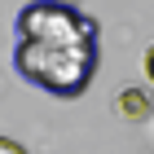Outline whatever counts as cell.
Here are the masks:
<instances>
[{
    "label": "cell",
    "mask_w": 154,
    "mask_h": 154,
    "mask_svg": "<svg viewBox=\"0 0 154 154\" xmlns=\"http://www.w3.org/2000/svg\"><path fill=\"white\" fill-rule=\"evenodd\" d=\"M97 62H101L97 44H35V40L13 44V71L31 88L62 97V101H75V97L88 93Z\"/></svg>",
    "instance_id": "cell-1"
},
{
    "label": "cell",
    "mask_w": 154,
    "mask_h": 154,
    "mask_svg": "<svg viewBox=\"0 0 154 154\" xmlns=\"http://www.w3.org/2000/svg\"><path fill=\"white\" fill-rule=\"evenodd\" d=\"M18 40H35V44H97L101 26L93 13L75 9L66 0H31L13 18Z\"/></svg>",
    "instance_id": "cell-2"
},
{
    "label": "cell",
    "mask_w": 154,
    "mask_h": 154,
    "mask_svg": "<svg viewBox=\"0 0 154 154\" xmlns=\"http://www.w3.org/2000/svg\"><path fill=\"white\" fill-rule=\"evenodd\" d=\"M150 93H141V88H119L115 93V115L119 119H132V123H141V119H150Z\"/></svg>",
    "instance_id": "cell-3"
},
{
    "label": "cell",
    "mask_w": 154,
    "mask_h": 154,
    "mask_svg": "<svg viewBox=\"0 0 154 154\" xmlns=\"http://www.w3.org/2000/svg\"><path fill=\"white\" fill-rule=\"evenodd\" d=\"M0 154H26V145H18L13 137H0Z\"/></svg>",
    "instance_id": "cell-4"
},
{
    "label": "cell",
    "mask_w": 154,
    "mask_h": 154,
    "mask_svg": "<svg viewBox=\"0 0 154 154\" xmlns=\"http://www.w3.org/2000/svg\"><path fill=\"white\" fill-rule=\"evenodd\" d=\"M145 75H150V84H154V44L145 48Z\"/></svg>",
    "instance_id": "cell-5"
}]
</instances>
